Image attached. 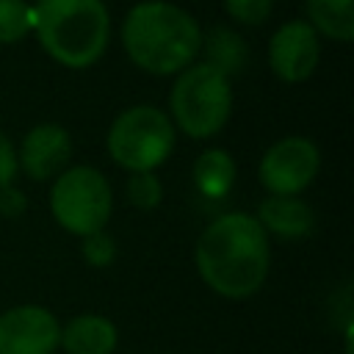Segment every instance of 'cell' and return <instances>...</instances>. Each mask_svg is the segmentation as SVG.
<instances>
[{
	"mask_svg": "<svg viewBox=\"0 0 354 354\" xmlns=\"http://www.w3.org/2000/svg\"><path fill=\"white\" fill-rule=\"evenodd\" d=\"M22 210H25V196H22V191H17L14 185L0 188V213L17 216V213H22Z\"/></svg>",
	"mask_w": 354,
	"mask_h": 354,
	"instance_id": "obj_21",
	"label": "cell"
},
{
	"mask_svg": "<svg viewBox=\"0 0 354 354\" xmlns=\"http://www.w3.org/2000/svg\"><path fill=\"white\" fill-rule=\"evenodd\" d=\"M58 337L55 315L39 304L11 307L0 315V354H53Z\"/></svg>",
	"mask_w": 354,
	"mask_h": 354,
	"instance_id": "obj_8",
	"label": "cell"
},
{
	"mask_svg": "<svg viewBox=\"0 0 354 354\" xmlns=\"http://www.w3.org/2000/svg\"><path fill=\"white\" fill-rule=\"evenodd\" d=\"M196 185L205 196H224L235 180V163L227 149H207L194 163Z\"/></svg>",
	"mask_w": 354,
	"mask_h": 354,
	"instance_id": "obj_14",
	"label": "cell"
},
{
	"mask_svg": "<svg viewBox=\"0 0 354 354\" xmlns=\"http://www.w3.org/2000/svg\"><path fill=\"white\" fill-rule=\"evenodd\" d=\"M122 44L144 72L174 75L196 58L202 30L185 8L169 0H141L122 22Z\"/></svg>",
	"mask_w": 354,
	"mask_h": 354,
	"instance_id": "obj_2",
	"label": "cell"
},
{
	"mask_svg": "<svg viewBox=\"0 0 354 354\" xmlns=\"http://www.w3.org/2000/svg\"><path fill=\"white\" fill-rule=\"evenodd\" d=\"M199 277L227 299H246L260 290L268 274V238L249 213H224L196 241Z\"/></svg>",
	"mask_w": 354,
	"mask_h": 354,
	"instance_id": "obj_1",
	"label": "cell"
},
{
	"mask_svg": "<svg viewBox=\"0 0 354 354\" xmlns=\"http://www.w3.org/2000/svg\"><path fill=\"white\" fill-rule=\"evenodd\" d=\"M50 207L55 221L80 238L102 232L111 218L113 196L105 174L94 166L64 169L50 191Z\"/></svg>",
	"mask_w": 354,
	"mask_h": 354,
	"instance_id": "obj_6",
	"label": "cell"
},
{
	"mask_svg": "<svg viewBox=\"0 0 354 354\" xmlns=\"http://www.w3.org/2000/svg\"><path fill=\"white\" fill-rule=\"evenodd\" d=\"M33 28V8L22 0H0V44L19 41Z\"/></svg>",
	"mask_w": 354,
	"mask_h": 354,
	"instance_id": "obj_16",
	"label": "cell"
},
{
	"mask_svg": "<svg viewBox=\"0 0 354 354\" xmlns=\"http://www.w3.org/2000/svg\"><path fill=\"white\" fill-rule=\"evenodd\" d=\"M127 196L136 207H158L160 205V196H163V188L158 183V177L152 171H133L130 180H127Z\"/></svg>",
	"mask_w": 354,
	"mask_h": 354,
	"instance_id": "obj_17",
	"label": "cell"
},
{
	"mask_svg": "<svg viewBox=\"0 0 354 354\" xmlns=\"http://www.w3.org/2000/svg\"><path fill=\"white\" fill-rule=\"evenodd\" d=\"M307 14L315 33L321 30L335 41H351L354 36L351 0H307Z\"/></svg>",
	"mask_w": 354,
	"mask_h": 354,
	"instance_id": "obj_13",
	"label": "cell"
},
{
	"mask_svg": "<svg viewBox=\"0 0 354 354\" xmlns=\"http://www.w3.org/2000/svg\"><path fill=\"white\" fill-rule=\"evenodd\" d=\"M33 30L58 64L86 69L105 53L111 17L102 0H39Z\"/></svg>",
	"mask_w": 354,
	"mask_h": 354,
	"instance_id": "obj_3",
	"label": "cell"
},
{
	"mask_svg": "<svg viewBox=\"0 0 354 354\" xmlns=\"http://www.w3.org/2000/svg\"><path fill=\"white\" fill-rule=\"evenodd\" d=\"M318 166V147L310 138L288 136L266 149L260 160V183L271 191V196H296L315 180Z\"/></svg>",
	"mask_w": 354,
	"mask_h": 354,
	"instance_id": "obj_7",
	"label": "cell"
},
{
	"mask_svg": "<svg viewBox=\"0 0 354 354\" xmlns=\"http://www.w3.org/2000/svg\"><path fill=\"white\" fill-rule=\"evenodd\" d=\"M17 166H19L17 152H14L11 141H8V136L0 130V188H6V185H11V183H14Z\"/></svg>",
	"mask_w": 354,
	"mask_h": 354,
	"instance_id": "obj_20",
	"label": "cell"
},
{
	"mask_svg": "<svg viewBox=\"0 0 354 354\" xmlns=\"http://www.w3.org/2000/svg\"><path fill=\"white\" fill-rule=\"evenodd\" d=\"M69 152H72L69 133L61 124L44 122V124H36L22 138V149H19L17 160H22V169L33 180H47V177H55L64 171Z\"/></svg>",
	"mask_w": 354,
	"mask_h": 354,
	"instance_id": "obj_10",
	"label": "cell"
},
{
	"mask_svg": "<svg viewBox=\"0 0 354 354\" xmlns=\"http://www.w3.org/2000/svg\"><path fill=\"white\" fill-rule=\"evenodd\" d=\"M274 0H224V8L232 19L243 25H260L268 19Z\"/></svg>",
	"mask_w": 354,
	"mask_h": 354,
	"instance_id": "obj_18",
	"label": "cell"
},
{
	"mask_svg": "<svg viewBox=\"0 0 354 354\" xmlns=\"http://www.w3.org/2000/svg\"><path fill=\"white\" fill-rule=\"evenodd\" d=\"M169 108L183 133L191 138H210L227 124L232 111L230 77L210 64L185 66L171 86Z\"/></svg>",
	"mask_w": 354,
	"mask_h": 354,
	"instance_id": "obj_4",
	"label": "cell"
},
{
	"mask_svg": "<svg viewBox=\"0 0 354 354\" xmlns=\"http://www.w3.org/2000/svg\"><path fill=\"white\" fill-rule=\"evenodd\" d=\"M318 55H321L318 33L304 19L282 22L268 41V64L274 75L285 83L307 80L318 66Z\"/></svg>",
	"mask_w": 354,
	"mask_h": 354,
	"instance_id": "obj_9",
	"label": "cell"
},
{
	"mask_svg": "<svg viewBox=\"0 0 354 354\" xmlns=\"http://www.w3.org/2000/svg\"><path fill=\"white\" fill-rule=\"evenodd\" d=\"M254 218L279 238H304L313 230V210L296 196H268Z\"/></svg>",
	"mask_w": 354,
	"mask_h": 354,
	"instance_id": "obj_12",
	"label": "cell"
},
{
	"mask_svg": "<svg viewBox=\"0 0 354 354\" xmlns=\"http://www.w3.org/2000/svg\"><path fill=\"white\" fill-rule=\"evenodd\" d=\"M207 53H210V61H205V64L216 66V69L224 72L227 77H230V72H235V69L241 66V61H243V55H246L241 39H238L232 30H224V28H216V30L210 33V39H207Z\"/></svg>",
	"mask_w": 354,
	"mask_h": 354,
	"instance_id": "obj_15",
	"label": "cell"
},
{
	"mask_svg": "<svg viewBox=\"0 0 354 354\" xmlns=\"http://www.w3.org/2000/svg\"><path fill=\"white\" fill-rule=\"evenodd\" d=\"M83 257H86L91 266H108V263L116 257L113 238L105 235V232L86 235V238H83Z\"/></svg>",
	"mask_w": 354,
	"mask_h": 354,
	"instance_id": "obj_19",
	"label": "cell"
},
{
	"mask_svg": "<svg viewBox=\"0 0 354 354\" xmlns=\"http://www.w3.org/2000/svg\"><path fill=\"white\" fill-rule=\"evenodd\" d=\"M66 354H111L116 348V326L102 315L72 318L58 337Z\"/></svg>",
	"mask_w": 354,
	"mask_h": 354,
	"instance_id": "obj_11",
	"label": "cell"
},
{
	"mask_svg": "<svg viewBox=\"0 0 354 354\" xmlns=\"http://www.w3.org/2000/svg\"><path fill=\"white\" fill-rule=\"evenodd\" d=\"M174 149V124L155 105L124 108L108 130L111 158L133 171H152Z\"/></svg>",
	"mask_w": 354,
	"mask_h": 354,
	"instance_id": "obj_5",
	"label": "cell"
}]
</instances>
